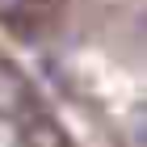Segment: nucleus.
I'll list each match as a JSON object with an SVG mask.
<instances>
[{
  "mask_svg": "<svg viewBox=\"0 0 147 147\" xmlns=\"http://www.w3.org/2000/svg\"><path fill=\"white\" fill-rule=\"evenodd\" d=\"M0 147H88L51 84L0 34Z\"/></svg>",
  "mask_w": 147,
  "mask_h": 147,
  "instance_id": "1",
  "label": "nucleus"
}]
</instances>
